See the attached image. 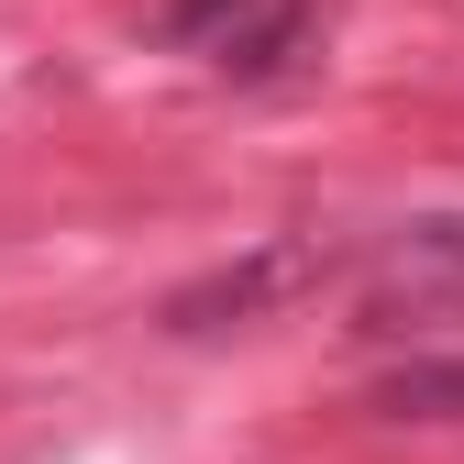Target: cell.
Segmentation results:
<instances>
[{
  "mask_svg": "<svg viewBox=\"0 0 464 464\" xmlns=\"http://www.w3.org/2000/svg\"><path fill=\"white\" fill-rule=\"evenodd\" d=\"M464 321V210H420L365 232L354 255V332L365 343H442Z\"/></svg>",
  "mask_w": 464,
  "mask_h": 464,
  "instance_id": "obj_1",
  "label": "cell"
},
{
  "mask_svg": "<svg viewBox=\"0 0 464 464\" xmlns=\"http://www.w3.org/2000/svg\"><path fill=\"white\" fill-rule=\"evenodd\" d=\"M354 255H365V244H332V232H266L255 255H232V266H210V276H188V287H166L155 332H166V343H210V332L276 321L287 299H321L332 276H354Z\"/></svg>",
  "mask_w": 464,
  "mask_h": 464,
  "instance_id": "obj_2",
  "label": "cell"
},
{
  "mask_svg": "<svg viewBox=\"0 0 464 464\" xmlns=\"http://www.w3.org/2000/svg\"><path fill=\"white\" fill-rule=\"evenodd\" d=\"M321 34H332L321 0H244L199 67H221L232 89H287V78H310V67H321Z\"/></svg>",
  "mask_w": 464,
  "mask_h": 464,
  "instance_id": "obj_3",
  "label": "cell"
},
{
  "mask_svg": "<svg viewBox=\"0 0 464 464\" xmlns=\"http://www.w3.org/2000/svg\"><path fill=\"white\" fill-rule=\"evenodd\" d=\"M365 410L398 420V431H442V420H464V343H453V354H442V343H410V354L365 387Z\"/></svg>",
  "mask_w": 464,
  "mask_h": 464,
  "instance_id": "obj_4",
  "label": "cell"
},
{
  "mask_svg": "<svg viewBox=\"0 0 464 464\" xmlns=\"http://www.w3.org/2000/svg\"><path fill=\"white\" fill-rule=\"evenodd\" d=\"M232 12H244V0H166V12H155V44L166 55H210Z\"/></svg>",
  "mask_w": 464,
  "mask_h": 464,
  "instance_id": "obj_5",
  "label": "cell"
}]
</instances>
